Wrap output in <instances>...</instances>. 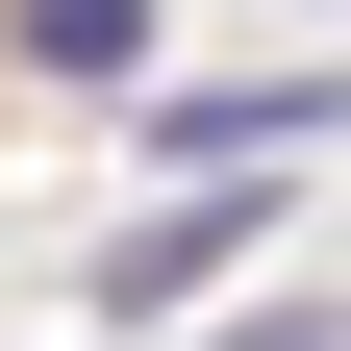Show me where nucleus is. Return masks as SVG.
<instances>
[{"label": "nucleus", "instance_id": "1", "mask_svg": "<svg viewBox=\"0 0 351 351\" xmlns=\"http://www.w3.org/2000/svg\"><path fill=\"white\" fill-rule=\"evenodd\" d=\"M251 251H276V151H201L151 226L101 251V326H176V301H201V276H251Z\"/></svg>", "mask_w": 351, "mask_h": 351}, {"label": "nucleus", "instance_id": "2", "mask_svg": "<svg viewBox=\"0 0 351 351\" xmlns=\"http://www.w3.org/2000/svg\"><path fill=\"white\" fill-rule=\"evenodd\" d=\"M326 125H351V51L326 75H201V101H151V151L201 176V151H326Z\"/></svg>", "mask_w": 351, "mask_h": 351}, {"label": "nucleus", "instance_id": "3", "mask_svg": "<svg viewBox=\"0 0 351 351\" xmlns=\"http://www.w3.org/2000/svg\"><path fill=\"white\" fill-rule=\"evenodd\" d=\"M25 75H151V0H0Z\"/></svg>", "mask_w": 351, "mask_h": 351}, {"label": "nucleus", "instance_id": "4", "mask_svg": "<svg viewBox=\"0 0 351 351\" xmlns=\"http://www.w3.org/2000/svg\"><path fill=\"white\" fill-rule=\"evenodd\" d=\"M201 351H351V326H326V301H226Z\"/></svg>", "mask_w": 351, "mask_h": 351}]
</instances>
